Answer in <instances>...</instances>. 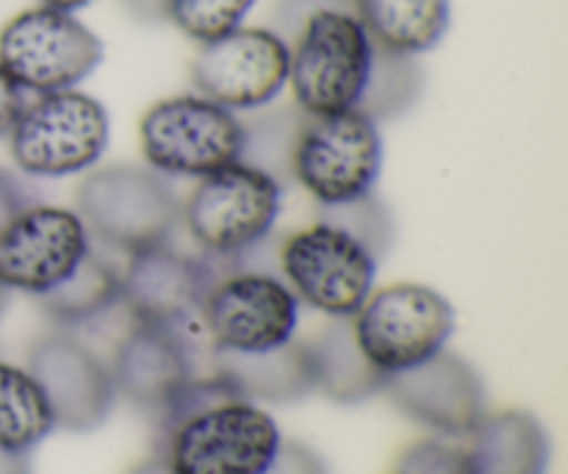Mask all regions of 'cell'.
<instances>
[{
    "mask_svg": "<svg viewBox=\"0 0 568 474\" xmlns=\"http://www.w3.org/2000/svg\"><path fill=\"white\" fill-rule=\"evenodd\" d=\"M255 0H170L166 22L192 42L205 44L244 26Z\"/></svg>",
    "mask_w": 568,
    "mask_h": 474,
    "instance_id": "cell-24",
    "label": "cell"
},
{
    "mask_svg": "<svg viewBox=\"0 0 568 474\" xmlns=\"http://www.w3.org/2000/svg\"><path fill=\"white\" fill-rule=\"evenodd\" d=\"M53 431V411L31 372L0 361V447L31 455Z\"/></svg>",
    "mask_w": 568,
    "mask_h": 474,
    "instance_id": "cell-23",
    "label": "cell"
},
{
    "mask_svg": "<svg viewBox=\"0 0 568 474\" xmlns=\"http://www.w3.org/2000/svg\"><path fill=\"white\" fill-rule=\"evenodd\" d=\"M381 394L405 420L442 438H466L488 414L480 372L447 350L410 370L388 375Z\"/></svg>",
    "mask_w": 568,
    "mask_h": 474,
    "instance_id": "cell-15",
    "label": "cell"
},
{
    "mask_svg": "<svg viewBox=\"0 0 568 474\" xmlns=\"http://www.w3.org/2000/svg\"><path fill=\"white\" fill-rule=\"evenodd\" d=\"M244 122L197 92L155 100L139 120L144 167L164 178H205L242 161Z\"/></svg>",
    "mask_w": 568,
    "mask_h": 474,
    "instance_id": "cell-8",
    "label": "cell"
},
{
    "mask_svg": "<svg viewBox=\"0 0 568 474\" xmlns=\"http://www.w3.org/2000/svg\"><path fill=\"white\" fill-rule=\"evenodd\" d=\"M189 75L194 92L236 114L264 109L288 83V42L275 28L242 26L200 44Z\"/></svg>",
    "mask_w": 568,
    "mask_h": 474,
    "instance_id": "cell-12",
    "label": "cell"
},
{
    "mask_svg": "<svg viewBox=\"0 0 568 474\" xmlns=\"http://www.w3.org/2000/svg\"><path fill=\"white\" fill-rule=\"evenodd\" d=\"M275 28L288 42L294 105L308 117L361 111L381 44L369 37L353 0H283Z\"/></svg>",
    "mask_w": 568,
    "mask_h": 474,
    "instance_id": "cell-2",
    "label": "cell"
},
{
    "mask_svg": "<svg viewBox=\"0 0 568 474\" xmlns=\"http://www.w3.org/2000/svg\"><path fill=\"white\" fill-rule=\"evenodd\" d=\"M166 3L170 0H120L125 14L142 26H159L166 22Z\"/></svg>",
    "mask_w": 568,
    "mask_h": 474,
    "instance_id": "cell-29",
    "label": "cell"
},
{
    "mask_svg": "<svg viewBox=\"0 0 568 474\" xmlns=\"http://www.w3.org/2000/svg\"><path fill=\"white\" fill-rule=\"evenodd\" d=\"M128 474H175V472L166 466V461L161 458V455H153V458H148V461H142V464L133 466Z\"/></svg>",
    "mask_w": 568,
    "mask_h": 474,
    "instance_id": "cell-31",
    "label": "cell"
},
{
    "mask_svg": "<svg viewBox=\"0 0 568 474\" xmlns=\"http://www.w3.org/2000/svg\"><path fill=\"white\" fill-rule=\"evenodd\" d=\"M100 61L103 42L70 11L33 6L0 28V67L28 94L78 89Z\"/></svg>",
    "mask_w": 568,
    "mask_h": 474,
    "instance_id": "cell-11",
    "label": "cell"
},
{
    "mask_svg": "<svg viewBox=\"0 0 568 474\" xmlns=\"http://www.w3.org/2000/svg\"><path fill=\"white\" fill-rule=\"evenodd\" d=\"M6 303H9V289H6L3 283H0V316H3V311H6Z\"/></svg>",
    "mask_w": 568,
    "mask_h": 474,
    "instance_id": "cell-33",
    "label": "cell"
},
{
    "mask_svg": "<svg viewBox=\"0 0 568 474\" xmlns=\"http://www.w3.org/2000/svg\"><path fill=\"white\" fill-rule=\"evenodd\" d=\"M353 9L383 50L414 59L436 48L449 28V0H353Z\"/></svg>",
    "mask_w": 568,
    "mask_h": 474,
    "instance_id": "cell-21",
    "label": "cell"
},
{
    "mask_svg": "<svg viewBox=\"0 0 568 474\" xmlns=\"http://www.w3.org/2000/svg\"><path fill=\"white\" fill-rule=\"evenodd\" d=\"M28 103V92L0 67V139H6L20 120L22 109Z\"/></svg>",
    "mask_w": 568,
    "mask_h": 474,
    "instance_id": "cell-27",
    "label": "cell"
},
{
    "mask_svg": "<svg viewBox=\"0 0 568 474\" xmlns=\"http://www.w3.org/2000/svg\"><path fill=\"white\" fill-rule=\"evenodd\" d=\"M300 300L277 272L220 264L203 309L200 331L211 353H266L297 339Z\"/></svg>",
    "mask_w": 568,
    "mask_h": 474,
    "instance_id": "cell-7",
    "label": "cell"
},
{
    "mask_svg": "<svg viewBox=\"0 0 568 474\" xmlns=\"http://www.w3.org/2000/svg\"><path fill=\"white\" fill-rule=\"evenodd\" d=\"M155 427V455L175 474H264L283 442L275 416L214 372L194 377Z\"/></svg>",
    "mask_w": 568,
    "mask_h": 474,
    "instance_id": "cell-1",
    "label": "cell"
},
{
    "mask_svg": "<svg viewBox=\"0 0 568 474\" xmlns=\"http://www.w3.org/2000/svg\"><path fill=\"white\" fill-rule=\"evenodd\" d=\"M26 370L39 383L53 411L55 431H98L114 409L111 366L67 331L48 333L28 350Z\"/></svg>",
    "mask_w": 568,
    "mask_h": 474,
    "instance_id": "cell-16",
    "label": "cell"
},
{
    "mask_svg": "<svg viewBox=\"0 0 568 474\" xmlns=\"http://www.w3.org/2000/svg\"><path fill=\"white\" fill-rule=\"evenodd\" d=\"M211 355H214V375H220L244 400L258 405H292L314 392L308 342L300 339L266 353Z\"/></svg>",
    "mask_w": 568,
    "mask_h": 474,
    "instance_id": "cell-19",
    "label": "cell"
},
{
    "mask_svg": "<svg viewBox=\"0 0 568 474\" xmlns=\"http://www.w3.org/2000/svg\"><path fill=\"white\" fill-rule=\"evenodd\" d=\"M92 250L75 209L31 203L0 231V283L9 292L42 297Z\"/></svg>",
    "mask_w": 568,
    "mask_h": 474,
    "instance_id": "cell-13",
    "label": "cell"
},
{
    "mask_svg": "<svg viewBox=\"0 0 568 474\" xmlns=\"http://www.w3.org/2000/svg\"><path fill=\"white\" fill-rule=\"evenodd\" d=\"M264 474H331V470H327L325 458L314 447L283 438Z\"/></svg>",
    "mask_w": 568,
    "mask_h": 474,
    "instance_id": "cell-26",
    "label": "cell"
},
{
    "mask_svg": "<svg viewBox=\"0 0 568 474\" xmlns=\"http://www.w3.org/2000/svg\"><path fill=\"white\" fill-rule=\"evenodd\" d=\"M464 453L469 474H547L552 442L530 411L508 409L483 416Z\"/></svg>",
    "mask_w": 568,
    "mask_h": 474,
    "instance_id": "cell-18",
    "label": "cell"
},
{
    "mask_svg": "<svg viewBox=\"0 0 568 474\" xmlns=\"http://www.w3.org/2000/svg\"><path fill=\"white\" fill-rule=\"evenodd\" d=\"M394 472L403 474H469L460 444L447 438H422L408 444L394 461Z\"/></svg>",
    "mask_w": 568,
    "mask_h": 474,
    "instance_id": "cell-25",
    "label": "cell"
},
{
    "mask_svg": "<svg viewBox=\"0 0 568 474\" xmlns=\"http://www.w3.org/2000/svg\"><path fill=\"white\" fill-rule=\"evenodd\" d=\"M120 270L109 259L89 250L87 259L59 286L37 300L48 320L70 331L109 314L120 303Z\"/></svg>",
    "mask_w": 568,
    "mask_h": 474,
    "instance_id": "cell-22",
    "label": "cell"
},
{
    "mask_svg": "<svg viewBox=\"0 0 568 474\" xmlns=\"http://www.w3.org/2000/svg\"><path fill=\"white\" fill-rule=\"evenodd\" d=\"M349 327L366 361L388 377L447 350L455 309L433 286L403 281L375 289L349 316Z\"/></svg>",
    "mask_w": 568,
    "mask_h": 474,
    "instance_id": "cell-10",
    "label": "cell"
},
{
    "mask_svg": "<svg viewBox=\"0 0 568 474\" xmlns=\"http://www.w3.org/2000/svg\"><path fill=\"white\" fill-rule=\"evenodd\" d=\"M26 205H31V198H28L26 186L11 175L9 170L0 167V231L20 214Z\"/></svg>",
    "mask_w": 568,
    "mask_h": 474,
    "instance_id": "cell-28",
    "label": "cell"
},
{
    "mask_svg": "<svg viewBox=\"0 0 568 474\" xmlns=\"http://www.w3.org/2000/svg\"><path fill=\"white\" fill-rule=\"evenodd\" d=\"M192 327L166 331V327L136 325L116 344L111 361L116 397H125L142 414L161 420L172 403L186 392L197 377L194 366Z\"/></svg>",
    "mask_w": 568,
    "mask_h": 474,
    "instance_id": "cell-17",
    "label": "cell"
},
{
    "mask_svg": "<svg viewBox=\"0 0 568 474\" xmlns=\"http://www.w3.org/2000/svg\"><path fill=\"white\" fill-rule=\"evenodd\" d=\"M314 392L338 405H361L377 397L386 377L366 361L349 320H331L308 342Z\"/></svg>",
    "mask_w": 568,
    "mask_h": 474,
    "instance_id": "cell-20",
    "label": "cell"
},
{
    "mask_svg": "<svg viewBox=\"0 0 568 474\" xmlns=\"http://www.w3.org/2000/svg\"><path fill=\"white\" fill-rule=\"evenodd\" d=\"M31 455H17L0 447V474H28Z\"/></svg>",
    "mask_w": 568,
    "mask_h": 474,
    "instance_id": "cell-30",
    "label": "cell"
},
{
    "mask_svg": "<svg viewBox=\"0 0 568 474\" xmlns=\"http://www.w3.org/2000/svg\"><path fill=\"white\" fill-rule=\"evenodd\" d=\"M283 214V181L250 161L200 178L181 203V222L205 259L239 264L258 253Z\"/></svg>",
    "mask_w": 568,
    "mask_h": 474,
    "instance_id": "cell-3",
    "label": "cell"
},
{
    "mask_svg": "<svg viewBox=\"0 0 568 474\" xmlns=\"http://www.w3.org/2000/svg\"><path fill=\"white\" fill-rule=\"evenodd\" d=\"M105 105L81 89L28 100L9 139L11 161L31 178H70L98 167L109 148Z\"/></svg>",
    "mask_w": 568,
    "mask_h": 474,
    "instance_id": "cell-9",
    "label": "cell"
},
{
    "mask_svg": "<svg viewBox=\"0 0 568 474\" xmlns=\"http://www.w3.org/2000/svg\"><path fill=\"white\" fill-rule=\"evenodd\" d=\"M89 3H92V0H39V6H48V9H59V11H70V14L87 9Z\"/></svg>",
    "mask_w": 568,
    "mask_h": 474,
    "instance_id": "cell-32",
    "label": "cell"
},
{
    "mask_svg": "<svg viewBox=\"0 0 568 474\" xmlns=\"http://www.w3.org/2000/svg\"><path fill=\"white\" fill-rule=\"evenodd\" d=\"M392 474H403V472H392Z\"/></svg>",
    "mask_w": 568,
    "mask_h": 474,
    "instance_id": "cell-34",
    "label": "cell"
},
{
    "mask_svg": "<svg viewBox=\"0 0 568 474\" xmlns=\"http://www.w3.org/2000/svg\"><path fill=\"white\" fill-rule=\"evenodd\" d=\"M286 170L320 209L369 198L383 170L381 122L364 111L303 114Z\"/></svg>",
    "mask_w": 568,
    "mask_h": 474,
    "instance_id": "cell-5",
    "label": "cell"
},
{
    "mask_svg": "<svg viewBox=\"0 0 568 474\" xmlns=\"http://www.w3.org/2000/svg\"><path fill=\"white\" fill-rule=\"evenodd\" d=\"M75 211L89 236L125 255L159 248L181 225V200L164 175L144 164H105L75 192Z\"/></svg>",
    "mask_w": 568,
    "mask_h": 474,
    "instance_id": "cell-6",
    "label": "cell"
},
{
    "mask_svg": "<svg viewBox=\"0 0 568 474\" xmlns=\"http://www.w3.org/2000/svg\"><path fill=\"white\" fill-rule=\"evenodd\" d=\"M220 261L194 259L170 242L128 255L120 270V303L136 325L189 331L200 325L205 292Z\"/></svg>",
    "mask_w": 568,
    "mask_h": 474,
    "instance_id": "cell-14",
    "label": "cell"
},
{
    "mask_svg": "<svg viewBox=\"0 0 568 474\" xmlns=\"http://www.w3.org/2000/svg\"><path fill=\"white\" fill-rule=\"evenodd\" d=\"M381 253L336 216L322 211L320 220L288 233L277 250V275L286 281L300 305L327 320H349L375 292Z\"/></svg>",
    "mask_w": 568,
    "mask_h": 474,
    "instance_id": "cell-4",
    "label": "cell"
}]
</instances>
